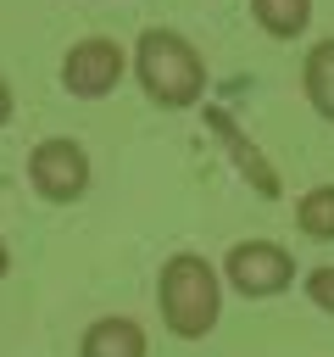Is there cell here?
Here are the masks:
<instances>
[{
	"label": "cell",
	"mask_w": 334,
	"mask_h": 357,
	"mask_svg": "<svg viewBox=\"0 0 334 357\" xmlns=\"http://www.w3.org/2000/svg\"><path fill=\"white\" fill-rule=\"evenodd\" d=\"M250 17H256L262 33L295 39V33H306V22H312V0H250Z\"/></svg>",
	"instance_id": "obj_9"
},
{
	"label": "cell",
	"mask_w": 334,
	"mask_h": 357,
	"mask_svg": "<svg viewBox=\"0 0 334 357\" xmlns=\"http://www.w3.org/2000/svg\"><path fill=\"white\" fill-rule=\"evenodd\" d=\"M217 273L245 301H267V296H284L295 284V257L278 240H239V245H228V257L217 262Z\"/></svg>",
	"instance_id": "obj_3"
},
{
	"label": "cell",
	"mask_w": 334,
	"mask_h": 357,
	"mask_svg": "<svg viewBox=\"0 0 334 357\" xmlns=\"http://www.w3.org/2000/svg\"><path fill=\"white\" fill-rule=\"evenodd\" d=\"M295 223L306 240H334V184H312L295 201Z\"/></svg>",
	"instance_id": "obj_10"
},
{
	"label": "cell",
	"mask_w": 334,
	"mask_h": 357,
	"mask_svg": "<svg viewBox=\"0 0 334 357\" xmlns=\"http://www.w3.org/2000/svg\"><path fill=\"white\" fill-rule=\"evenodd\" d=\"M122 67H128V61H122V45L106 39V33H89V39H78V45L61 56V89L78 95V100H100V95L117 89Z\"/></svg>",
	"instance_id": "obj_5"
},
{
	"label": "cell",
	"mask_w": 334,
	"mask_h": 357,
	"mask_svg": "<svg viewBox=\"0 0 334 357\" xmlns=\"http://www.w3.org/2000/svg\"><path fill=\"white\" fill-rule=\"evenodd\" d=\"M6 123H11V84L0 78V128H6Z\"/></svg>",
	"instance_id": "obj_12"
},
{
	"label": "cell",
	"mask_w": 334,
	"mask_h": 357,
	"mask_svg": "<svg viewBox=\"0 0 334 357\" xmlns=\"http://www.w3.org/2000/svg\"><path fill=\"white\" fill-rule=\"evenodd\" d=\"M301 89L323 123H334V39H317L301 61Z\"/></svg>",
	"instance_id": "obj_7"
},
{
	"label": "cell",
	"mask_w": 334,
	"mask_h": 357,
	"mask_svg": "<svg viewBox=\"0 0 334 357\" xmlns=\"http://www.w3.org/2000/svg\"><path fill=\"white\" fill-rule=\"evenodd\" d=\"M301 290H306V301H312L317 312H334V262H323V268H312Z\"/></svg>",
	"instance_id": "obj_11"
},
{
	"label": "cell",
	"mask_w": 334,
	"mask_h": 357,
	"mask_svg": "<svg viewBox=\"0 0 334 357\" xmlns=\"http://www.w3.org/2000/svg\"><path fill=\"white\" fill-rule=\"evenodd\" d=\"M134 73L145 84V95L161 106V112H184L206 95V61L200 50L173 33V28H145L139 33V50H134Z\"/></svg>",
	"instance_id": "obj_2"
},
{
	"label": "cell",
	"mask_w": 334,
	"mask_h": 357,
	"mask_svg": "<svg viewBox=\"0 0 334 357\" xmlns=\"http://www.w3.org/2000/svg\"><path fill=\"white\" fill-rule=\"evenodd\" d=\"M156 307H161L167 335L206 340L217 329V318H223V273H217V262H206L200 251H173L161 262V279H156Z\"/></svg>",
	"instance_id": "obj_1"
},
{
	"label": "cell",
	"mask_w": 334,
	"mask_h": 357,
	"mask_svg": "<svg viewBox=\"0 0 334 357\" xmlns=\"http://www.w3.org/2000/svg\"><path fill=\"white\" fill-rule=\"evenodd\" d=\"M11 273V251H6V240H0V279Z\"/></svg>",
	"instance_id": "obj_13"
},
{
	"label": "cell",
	"mask_w": 334,
	"mask_h": 357,
	"mask_svg": "<svg viewBox=\"0 0 334 357\" xmlns=\"http://www.w3.org/2000/svg\"><path fill=\"white\" fill-rule=\"evenodd\" d=\"M28 184H33V195L50 201V206L78 201V195L89 190V151H84L78 139H61V134L39 139V145L28 151Z\"/></svg>",
	"instance_id": "obj_4"
},
{
	"label": "cell",
	"mask_w": 334,
	"mask_h": 357,
	"mask_svg": "<svg viewBox=\"0 0 334 357\" xmlns=\"http://www.w3.org/2000/svg\"><path fill=\"white\" fill-rule=\"evenodd\" d=\"M206 123H212V128H217V139H223V145L234 151L239 173H245V178H250V184H256V190H262V195L273 201V195H278V173H273V167H267V162L256 156V145H245V134H239V128L228 123V112H206Z\"/></svg>",
	"instance_id": "obj_8"
},
{
	"label": "cell",
	"mask_w": 334,
	"mask_h": 357,
	"mask_svg": "<svg viewBox=\"0 0 334 357\" xmlns=\"http://www.w3.org/2000/svg\"><path fill=\"white\" fill-rule=\"evenodd\" d=\"M78 357H145V329L134 318H95L78 340Z\"/></svg>",
	"instance_id": "obj_6"
}]
</instances>
